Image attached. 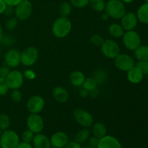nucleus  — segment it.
Listing matches in <instances>:
<instances>
[{
    "instance_id": "1",
    "label": "nucleus",
    "mask_w": 148,
    "mask_h": 148,
    "mask_svg": "<svg viewBox=\"0 0 148 148\" xmlns=\"http://www.w3.org/2000/svg\"><path fill=\"white\" fill-rule=\"evenodd\" d=\"M72 23L68 17H60L56 19L52 26V33L58 38H64L72 30Z\"/></svg>"
},
{
    "instance_id": "2",
    "label": "nucleus",
    "mask_w": 148,
    "mask_h": 148,
    "mask_svg": "<svg viewBox=\"0 0 148 148\" xmlns=\"http://www.w3.org/2000/svg\"><path fill=\"white\" fill-rule=\"evenodd\" d=\"M105 11L110 17L120 20L126 13V7L121 0H109L106 3Z\"/></svg>"
},
{
    "instance_id": "3",
    "label": "nucleus",
    "mask_w": 148,
    "mask_h": 148,
    "mask_svg": "<svg viewBox=\"0 0 148 148\" xmlns=\"http://www.w3.org/2000/svg\"><path fill=\"white\" fill-rule=\"evenodd\" d=\"M20 143L18 134L13 130H7L3 131L0 136V147L1 148H16Z\"/></svg>"
},
{
    "instance_id": "4",
    "label": "nucleus",
    "mask_w": 148,
    "mask_h": 148,
    "mask_svg": "<svg viewBox=\"0 0 148 148\" xmlns=\"http://www.w3.org/2000/svg\"><path fill=\"white\" fill-rule=\"evenodd\" d=\"M75 121L84 128H89L93 124V117L88 111L82 108H76L73 111Z\"/></svg>"
},
{
    "instance_id": "5",
    "label": "nucleus",
    "mask_w": 148,
    "mask_h": 148,
    "mask_svg": "<svg viewBox=\"0 0 148 148\" xmlns=\"http://www.w3.org/2000/svg\"><path fill=\"white\" fill-rule=\"evenodd\" d=\"M38 58V49L33 46H29L20 53V63L25 66H30L37 62Z\"/></svg>"
},
{
    "instance_id": "6",
    "label": "nucleus",
    "mask_w": 148,
    "mask_h": 148,
    "mask_svg": "<svg viewBox=\"0 0 148 148\" xmlns=\"http://www.w3.org/2000/svg\"><path fill=\"white\" fill-rule=\"evenodd\" d=\"M101 52L106 58L114 59L120 53V48L118 43L114 40H105L101 46Z\"/></svg>"
},
{
    "instance_id": "7",
    "label": "nucleus",
    "mask_w": 148,
    "mask_h": 148,
    "mask_svg": "<svg viewBox=\"0 0 148 148\" xmlns=\"http://www.w3.org/2000/svg\"><path fill=\"white\" fill-rule=\"evenodd\" d=\"M33 12V5L29 0H22L15 7L14 15L19 20H25L30 17Z\"/></svg>"
},
{
    "instance_id": "8",
    "label": "nucleus",
    "mask_w": 148,
    "mask_h": 148,
    "mask_svg": "<svg viewBox=\"0 0 148 148\" xmlns=\"http://www.w3.org/2000/svg\"><path fill=\"white\" fill-rule=\"evenodd\" d=\"M122 38L124 46L130 51H134L141 45V38L140 35L134 30H129L124 33Z\"/></svg>"
},
{
    "instance_id": "9",
    "label": "nucleus",
    "mask_w": 148,
    "mask_h": 148,
    "mask_svg": "<svg viewBox=\"0 0 148 148\" xmlns=\"http://www.w3.org/2000/svg\"><path fill=\"white\" fill-rule=\"evenodd\" d=\"M114 64L116 67L123 72H128L134 66V59L130 55L126 53H119L114 59Z\"/></svg>"
},
{
    "instance_id": "10",
    "label": "nucleus",
    "mask_w": 148,
    "mask_h": 148,
    "mask_svg": "<svg viewBox=\"0 0 148 148\" xmlns=\"http://www.w3.org/2000/svg\"><path fill=\"white\" fill-rule=\"evenodd\" d=\"M27 126L34 134H38L44 128V121L38 114H30L27 119Z\"/></svg>"
},
{
    "instance_id": "11",
    "label": "nucleus",
    "mask_w": 148,
    "mask_h": 148,
    "mask_svg": "<svg viewBox=\"0 0 148 148\" xmlns=\"http://www.w3.org/2000/svg\"><path fill=\"white\" fill-rule=\"evenodd\" d=\"M5 79L9 88L15 90L21 88L24 82V77L20 71L12 70L10 71Z\"/></svg>"
},
{
    "instance_id": "12",
    "label": "nucleus",
    "mask_w": 148,
    "mask_h": 148,
    "mask_svg": "<svg viewBox=\"0 0 148 148\" xmlns=\"http://www.w3.org/2000/svg\"><path fill=\"white\" fill-rule=\"evenodd\" d=\"M45 107V101L40 95H33L27 103V108L30 114H39Z\"/></svg>"
},
{
    "instance_id": "13",
    "label": "nucleus",
    "mask_w": 148,
    "mask_h": 148,
    "mask_svg": "<svg viewBox=\"0 0 148 148\" xmlns=\"http://www.w3.org/2000/svg\"><path fill=\"white\" fill-rule=\"evenodd\" d=\"M4 63L10 68H15L20 64V52L17 49H9L4 56Z\"/></svg>"
},
{
    "instance_id": "14",
    "label": "nucleus",
    "mask_w": 148,
    "mask_h": 148,
    "mask_svg": "<svg viewBox=\"0 0 148 148\" xmlns=\"http://www.w3.org/2000/svg\"><path fill=\"white\" fill-rule=\"evenodd\" d=\"M137 15L133 12H126L125 14L121 18V25L124 30H133L137 25Z\"/></svg>"
},
{
    "instance_id": "15",
    "label": "nucleus",
    "mask_w": 148,
    "mask_h": 148,
    "mask_svg": "<svg viewBox=\"0 0 148 148\" xmlns=\"http://www.w3.org/2000/svg\"><path fill=\"white\" fill-rule=\"evenodd\" d=\"M51 145L54 148H64L69 143V137L64 132H56L50 139Z\"/></svg>"
},
{
    "instance_id": "16",
    "label": "nucleus",
    "mask_w": 148,
    "mask_h": 148,
    "mask_svg": "<svg viewBox=\"0 0 148 148\" xmlns=\"http://www.w3.org/2000/svg\"><path fill=\"white\" fill-rule=\"evenodd\" d=\"M97 148H122L120 142L116 137L111 135H106L100 139Z\"/></svg>"
},
{
    "instance_id": "17",
    "label": "nucleus",
    "mask_w": 148,
    "mask_h": 148,
    "mask_svg": "<svg viewBox=\"0 0 148 148\" xmlns=\"http://www.w3.org/2000/svg\"><path fill=\"white\" fill-rule=\"evenodd\" d=\"M52 95L56 101L60 103H66L69 99V92L66 88L61 86H57L53 88Z\"/></svg>"
},
{
    "instance_id": "18",
    "label": "nucleus",
    "mask_w": 148,
    "mask_h": 148,
    "mask_svg": "<svg viewBox=\"0 0 148 148\" xmlns=\"http://www.w3.org/2000/svg\"><path fill=\"white\" fill-rule=\"evenodd\" d=\"M33 143L35 148H51V146L49 137L41 133L36 134L33 137Z\"/></svg>"
},
{
    "instance_id": "19",
    "label": "nucleus",
    "mask_w": 148,
    "mask_h": 148,
    "mask_svg": "<svg viewBox=\"0 0 148 148\" xmlns=\"http://www.w3.org/2000/svg\"><path fill=\"white\" fill-rule=\"evenodd\" d=\"M144 74L140 71L139 68L134 66L127 72V78L129 81L133 84L140 83L143 79Z\"/></svg>"
},
{
    "instance_id": "20",
    "label": "nucleus",
    "mask_w": 148,
    "mask_h": 148,
    "mask_svg": "<svg viewBox=\"0 0 148 148\" xmlns=\"http://www.w3.org/2000/svg\"><path fill=\"white\" fill-rule=\"evenodd\" d=\"M85 79V75L80 71H74L69 75V82L75 87L82 86Z\"/></svg>"
},
{
    "instance_id": "21",
    "label": "nucleus",
    "mask_w": 148,
    "mask_h": 148,
    "mask_svg": "<svg viewBox=\"0 0 148 148\" xmlns=\"http://www.w3.org/2000/svg\"><path fill=\"white\" fill-rule=\"evenodd\" d=\"M92 133L97 138L101 139L106 135L107 129L102 122H96L92 125Z\"/></svg>"
},
{
    "instance_id": "22",
    "label": "nucleus",
    "mask_w": 148,
    "mask_h": 148,
    "mask_svg": "<svg viewBox=\"0 0 148 148\" xmlns=\"http://www.w3.org/2000/svg\"><path fill=\"white\" fill-rule=\"evenodd\" d=\"M108 32L112 37L119 38L123 37L124 34V30L122 26L117 23H113L108 27Z\"/></svg>"
},
{
    "instance_id": "23",
    "label": "nucleus",
    "mask_w": 148,
    "mask_h": 148,
    "mask_svg": "<svg viewBox=\"0 0 148 148\" xmlns=\"http://www.w3.org/2000/svg\"><path fill=\"white\" fill-rule=\"evenodd\" d=\"M137 17L142 23L148 24V3H145L138 9Z\"/></svg>"
},
{
    "instance_id": "24",
    "label": "nucleus",
    "mask_w": 148,
    "mask_h": 148,
    "mask_svg": "<svg viewBox=\"0 0 148 148\" xmlns=\"http://www.w3.org/2000/svg\"><path fill=\"white\" fill-rule=\"evenodd\" d=\"M134 51V56L138 61H148V46L140 45Z\"/></svg>"
},
{
    "instance_id": "25",
    "label": "nucleus",
    "mask_w": 148,
    "mask_h": 148,
    "mask_svg": "<svg viewBox=\"0 0 148 148\" xmlns=\"http://www.w3.org/2000/svg\"><path fill=\"white\" fill-rule=\"evenodd\" d=\"M90 136V130L88 128H83L77 132V133L75 134V141L79 144H82L88 140Z\"/></svg>"
},
{
    "instance_id": "26",
    "label": "nucleus",
    "mask_w": 148,
    "mask_h": 148,
    "mask_svg": "<svg viewBox=\"0 0 148 148\" xmlns=\"http://www.w3.org/2000/svg\"><path fill=\"white\" fill-rule=\"evenodd\" d=\"M92 77L96 81L98 85H103L107 80L108 75H107V72L104 69H97L93 72Z\"/></svg>"
},
{
    "instance_id": "27",
    "label": "nucleus",
    "mask_w": 148,
    "mask_h": 148,
    "mask_svg": "<svg viewBox=\"0 0 148 148\" xmlns=\"http://www.w3.org/2000/svg\"><path fill=\"white\" fill-rule=\"evenodd\" d=\"M97 85H98V84H97L96 81H95L93 78L88 77V78H85L82 87L83 89L86 90H88V92H90V91L92 90L93 89L96 88Z\"/></svg>"
},
{
    "instance_id": "28",
    "label": "nucleus",
    "mask_w": 148,
    "mask_h": 148,
    "mask_svg": "<svg viewBox=\"0 0 148 148\" xmlns=\"http://www.w3.org/2000/svg\"><path fill=\"white\" fill-rule=\"evenodd\" d=\"M72 12V4L69 2H63L59 7V13L61 17H68Z\"/></svg>"
},
{
    "instance_id": "29",
    "label": "nucleus",
    "mask_w": 148,
    "mask_h": 148,
    "mask_svg": "<svg viewBox=\"0 0 148 148\" xmlns=\"http://www.w3.org/2000/svg\"><path fill=\"white\" fill-rule=\"evenodd\" d=\"M90 4L95 11L100 12L105 10L106 2L104 0H90Z\"/></svg>"
},
{
    "instance_id": "30",
    "label": "nucleus",
    "mask_w": 148,
    "mask_h": 148,
    "mask_svg": "<svg viewBox=\"0 0 148 148\" xmlns=\"http://www.w3.org/2000/svg\"><path fill=\"white\" fill-rule=\"evenodd\" d=\"M10 124H11V121H10V117L7 114H0V130L2 131L8 130Z\"/></svg>"
},
{
    "instance_id": "31",
    "label": "nucleus",
    "mask_w": 148,
    "mask_h": 148,
    "mask_svg": "<svg viewBox=\"0 0 148 148\" xmlns=\"http://www.w3.org/2000/svg\"><path fill=\"white\" fill-rule=\"evenodd\" d=\"M17 23H18V20L16 17H10V19H8L6 22L5 27L7 30L12 31L17 27Z\"/></svg>"
},
{
    "instance_id": "32",
    "label": "nucleus",
    "mask_w": 148,
    "mask_h": 148,
    "mask_svg": "<svg viewBox=\"0 0 148 148\" xmlns=\"http://www.w3.org/2000/svg\"><path fill=\"white\" fill-rule=\"evenodd\" d=\"M34 136H35V134L33 132H31L29 130H25V131L23 132V133L22 134L21 138H22V140H23V142L30 143L33 142Z\"/></svg>"
},
{
    "instance_id": "33",
    "label": "nucleus",
    "mask_w": 148,
    "mask_h": 148,
    "mask_svg": "<svg viewBox=\"0 0 148 148\" xmlns=\"http://www.w3.org/2000/svg\"><path fill=\"white\" fill-rule=\"evenodd\" d=\"M16 41V38L12 36V35H4L3 36L1 43L4 46H10L14 44Z\"/></svg>"
},
{
    "instance_id": "34",
    "label": "nucleus",
    "mask_w": 148,
    "mask_h": 148,
    "mask_svg": "<svg viewBox=\"0 0 148 148\" xmlns=\"http://www.w3.org/2000/svg\"><path fill=\"white\" fill-rule=\"evenodd\" d=\"M90 0H71V4L76 8H84L89 4Z\"/></svg>"
},
{
    "instance_id": "35",
    "label": "nucleus",
    "mask_w": 148,
    "mask_h": 148,
    "mask_svg": "<svg viewBox=\"0 0 148 148\" xmlns=\"http://www.w3.org/2000/svg\"><path fill=\"white\" fill-rule=\"evenodd\" d=\"M10 97L13 102L19 103L22 100V92L19 89L12 90L10 94Z\"/></svg>"
},
{
    "instance_id": "36",
    "label": "nucleus",
    "mask_w": 148,
    "mask_h": 148,
    "mask_svg": "<svg viewBox=\"0 0 148 148\" xmlns=\"http://www.w3.org/2000/svg\"><path fill=\"white\" fill-rule=\"evenodd\" d=\"M104 38L98 34H95L93 36H91L90 38V41L92 44H94L95 46H101L103 44L104 41Z\"/></svg>"
},
{
    "instance_id": "37",
    "label": "nucleus",
    "mask_w": 148,
    "mask_h": 148,
    "mask_svg": "<svg viewBox=\"0 0 148 148\" xmlns=\"http://www.w3.org/2000/svg\"><path fill=\"white\" fill-rule=\"evenodd\" d=\"M136 66L139 68L144 75L148 74V61H138Z\"/></svg>"
},
{
    "instance_id": "38",
    "label": "nucleus",
    "mask_w": 148,
    "mask_h": 148,
    "mask_svg": "<svg viewBox=\"0 0 148 148\" xmlns=\"http://www.w3.org/2000/svg\"><path fill=\"white\" fill-rule=\"evenodd\" d=\"M9 87L7 85L6 79L0 78V95H5L9 91Z\"/></svg>"
},
{
    "instance_id": "39",
    "label": "nucleus",
    "mask_w": 148,
    "mask_h": 148,
    "mask_svg": "<svg viewBox=\"0 0 148 148\" xmlns=\"http://www.w3.org/2000/svg\"><path fill=\"white\" fill-rule=\"evenodd\" d=\"M10 68L7 65H4L1 67H0V78H4L6 79V77H7V75H9V73L10 72Z\"/></svg>"
},
{
    "instance_id": "40",
    "label": "nucleus",
    "mask_w": 148,
    "mask_h": 148,
    "mask_svg": "<svg viewBox=\"0 0 148 148\" xmlns=\"http://www.w3.org/2000/svg\"><path fill=\"white\" fill-rule=\"evenodd\" d=\"M14 11H15V8H14V7L7 5L4 13L7 16V17H12L14 14Z\"/></svg>"
},
{
    "instance_id": "41",
    "label": "nucleus",
    "mask_w": 148,
    "mask_h": 148,
    "mask_svg": "<svg viewBox=\"0 0 148 148\" xmlns=\"http://www.w3.org/2000/svg\"><path fill=\"white\" fill-rule=\"evenodd\" d=\"M100 139L97 138L95 136H92V137H90L88 139V142H89V145L91 146H93V147H98V143H99Z\"/></svg>"
},
{
    "instance_id": "42",
    "label": "nucleus",
    "mask_w": 148,
    "mask_h": 148,
    "mask_svg": "<svg viewBox=\"0 0 148 148\" xmlns=\"http://www.w3.org/2000/svg\"><path fill=\"white\" fill-rule=\"evenodd\" d=\"M64 148H82L81 145L79 143H77L75 140L72 142H69L67 144L65 145V147Z\"/></svg>"
},
{
    "instance_id": "43",
    "label": "nucleus",
    "mask_w": 148,
    "mask_h": 148,
    "mask_svg": "<svg viewBox=\"0 0 148 148\" xmlns=\"http://www.w3.org/2000/svg\"><path fill=\"white\" fill-rule=\"evenodd\" d=\"M7 6H12L15 7L22 0H4Z\"/></svg>"
},
{
    "instance_id": "44",
    "label": "nucleus",
    "mask_w": 148,
    "mask_h": 148,
    "mask_svg": "<svg viewBox=\"0 0 148 148\" xmlns=\"http://www.w3.org/2000/svg\"><path fill=\"white\" fill-rule=\"evenodd\" d=\"M25 76L28 79H33L35 78V72L32 70H26L25 72Z\"/></svg>"
},
{
    "instance_id": "45",
    "label": "nucleus",
    "mask_w": 148,
    "mask_h": 148,
    "mask_svg": "<svg viewBox=\"0 0 148 148\" xmlns=\"http://www.w3.org/2000/svg\"><path fill=\"white\" fill-rule=\"evenodd\" d=\"M16 148H33V147L30 145V143L21 142V143H19Z\"/></svg>"
},
{
    "instance_id": "46",
    "label": "nucleus",
    "mask_w": 148,
    "mask_h": 148,
    "mask_svg": "<svg viewBox=\"0 0 148 148\" xmlns=\"http://www.w3.org/2000/svg\"><path fill=\"white\" fill-rule=\"evenodd\" d=\"M6 7H7V4L4 2V0H0V14H3L4 12Z\"/></svg>"
},
{
    "instance_id": "47",
    "label": "nucleus",
    "mask_w": 148,
    "mask_h": 148,
    "mask_svg": "<svg viewBox=\"0 0 148 148\" xmlns=\"http://www.w3.org/2000/svg\"><path fill=\"white\" fill-rule=\"evenodd\" d=\"M89 95H90L91 97H92V98H95V97L98 96V88H95V89H93L92 90L90 91L89 92Z\"/></svg>"
},
{
    "instance_id": "48",
    "label": "nucleus",
    "mask_w": 148,
    "mask_h": 148,
    "mask_svg": "<svg viewBox=\"0 0 148 148\" xmlns=\"http://www.w3.org/2000/svg\"><path fill=\"white\" fill-rule=\"evenodd\" d=\"M79 94H80V96L82 97V98H87V97L89 95V92H88V90H86L82 88V89L81 90Z\"/></svg>"
},
{
    "instance_id": "49",
    "label": "nucleus",
    "mask_w": 148,
    "mask_h": 148,
    "mask_svg": "<svg viewBox=\"0 0 148 148\" xmlns=\"http://www.w3.org/2000/svg\"><path fill=\"white\" fill-rule=\"evenodd\" d=\"M4 31H3V28L1 27V24H0V43H1V40H2L3 36H4Z\"/></svg>"
},
{
    "instance_id": "50",
    "label": "nucleus",
    "mask_w": 148,
    "mask_h": 148,
    "mask_svg": "<svg viewBox=\"0 0 148 148\" xmlns=\"http://www.w3.org/2000/svg\"><path fill=\"white\" fill-rule=\"evenodd\" d=\"M108 17H109V16H108V14H107L106 12L103 13V14H102V19H103V20H108Z\"/></svg>"
},
{
    "instance_id": "51",
    "label": "nucleus",
    "mask_w": 148,
    "mask_h": 148,
    "mask_svg": "<svg viewBox=\"0 0 148 148\" xmlns=\"http://www.w3.org/2000/svg\"><path fill=\"white\" fill-rule=\"evenodd\" d=\"M122 2H124V3H127V4H129V3H131L132 1H133V0H121Z\"/></svg>"
},
{
    "instance_id": "52",
    "label": "nucleus",
    "mask_w": 148,
    "mask_h": 148,
    "mask_svg": "<svg viewBox=\"0 0 148 148\" xmlns=\"http://www.w3.org/2000/svg\"><path fill=\"white\" fill-rule=\"evenodd\" d=\"M82 148H97L96 147H93V146H91L90 145H85V147Z\"/></svg>"
},
{
    "instance_id": "53",
    "label": "nucleus",
    "mask_w": 148,
    "mask_h": 148,
    "mask_svg": "<svg viewBox=\"0 0 148 148\" xmlns=\"http://www.w3.org/2000/svg\"><path fill=\"white\" fill-rule=\"evenodd\" d=\"M2 132H3V131L1 130H0V136L1 135V134H2Z\"/></svg>"
},
{
    "instance_id": "54",
    "label": "nucleus",
    "mask_w": 148,
    "mask_h": 148,
    "mask_svg": "<svg viewBox=\"0 0 148 148\" xmlns=\"http://www.w3.org/2000/svg\"><path fill=\"white\" fill-rule=\"evenodd\" d=\"M145 3H148V0H145Z\"/></svg>"
},
{
    "instance_id": "55",
    "label": "nucleus",
    "mask_w": 148,
    "mask_h": 148,
    "mask_svg": "<svg viewBox=\"0 0 148 148\" xmlns=\"http://www.w3.org/2000/svg\"><path fill=\"white\" fill-rule=\"evenodd\" d=\"M0 54H1V51H0Z\"/></svg>"
},
{
    "instance_id": "56",
    "label": "nucleus",
    "mask_w": 148,
    "mask_h": 148,
    "mask_svg": "<svg viewBox=\"0 0 148 148\" xmlns=\"http://www.w3.org/2000/svg\"><path fill=\"white\" fill-rule=\"evenodd\" d=\"M0 148H1V147H0Z\"/></svg>"
}]
</instances>
